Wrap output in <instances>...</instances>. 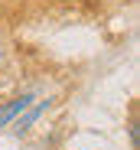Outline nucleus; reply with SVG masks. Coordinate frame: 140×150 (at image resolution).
<instances>
[{
	"label": "nucleus",
	"mask_w": 140,
	"mask_h": 150,
	"mask_svg": "<svg viewBox=\"0 0 140 150\" xmlns=\"http://www.w3.org/2000/svg\"><path fill=\"white\" fill-rule=\"evenodd\" d=\"M49 105H52V101H39L33 111H26V117H23V121H16V131H20V134H23V131H30V124H33V121L46 111V108H49Z\"/></svg>",
	"instance_id": "2"
},
{
	"label": "nucleus",
	"mask_w": 140,
	"mask_h": 150,
	"mask_svg": "<svg viewBox=\"0 0 140 150\" xmlns=\"http://www.w3.org/2000/svg\"><path fill=\"white\" fill-rule=\"evenodd\" d=\"M30 101L33 98L30 95H20V98H13V101H7V105H0V127H4V124H10L16 114H23L30 108Z\"/></svg>",
	"instance_id": "1"
},
{
	"label": "nucleus",
	"mask_w": 140,
	"mask_h": 150,
	"mask_svg": "<svg viewBox=\"0 0 140 150\" xmlns=\"http://www.w3.org/2000/svg\"><path fill=\"white\" fill-rule=\"evenodd\" d=\"M130 144H134V150L140 147V124H137V117L130 121Z\"/></svg>",
	"instance_id": "3"
}]
</instances>
